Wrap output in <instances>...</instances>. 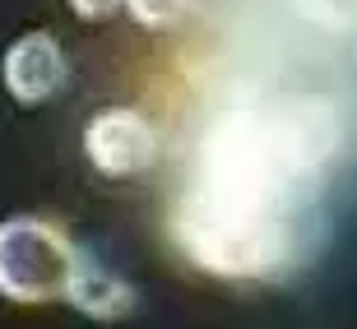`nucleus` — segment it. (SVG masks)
Returning <instances> with one entry per match:
<instances>
[{
	"mask_svg": "<svg viewBox=\"0 0 357 329\" xmlns=\"http://www.w3.org/2000/svg\"><path fill=\"white\" fill-rule=\"evenodd\" d=\"M66 302L75 306V311H84V316H93V320H121L126 311H135V292H130V283L116 278L102 260H93V255L79 250V269H75V283H70Z\"/></svg>",
	"mask_w": 357,
	"mask_h": 329,
	"instance_id": "39448f33",
	"label": "nucleus"
},
{
	"mask_svg": "<svg viewBox=\"0 0 357 329\" xmlns=\"http://www.w3.org/2000/svg\"><path fill=\"white\" fill-rule=\"evenodd\" d=\"M66 52L52 33H24L0 61V79L19 107H42L66 89Z\"/></svg>",
	"mask_w": 357,
	"mask_h": 329,
	"instance_id": "20e7f679",
	"label": "nucleus"
},
{
	"mask_svg": "<svg viewBox=\"0 0 357 329\" xmlns=\"http://www.w3.org/2000/svg\"><path fill=\"white\" fill-rule=\"evenodd\" d=\"M126 0H70V10L79 14V19H112Z\"/></svg>",
	"mask_w": 357,
	"mask_h": 329,
	"instance_id": "6e6552de",
	"label": "nucleus"
},
{
	"mask_svg": "<svg viewBox=\"0 0 357 329\" xmlns=\"http://www.w3.org/2000/svg\"><path fill=\"white\" fill-rule=\"evenodd\" d=\"M176 237L185 255L223 278H260L274 274L292 250L288 213L269 209H241V204H218V199L190 195L176 209Z\"/></svg>",
	"mask_w": 357,
	"mask_h": 329,
	"instance_id": "f257e3e1",
	"label": "nucleus"
},
{
	"mask_svg": "<svg viewBox=\"0 0 357 329\" xmlns=\"http://www.w3.org/2000/svg\"><path fill=\"white\" fill-rule=\"evenodd\" d=\"M84 153L102 176H139L158 158V130L135 107H107L84 125Z\"/></svg>",
	"mask_w": 357,
	"mask_h": 329,
	"instance_id": "7ed1b4c3",
	"label": "nucleus"
},
{
	"mask_svg": "<svg viewBox=\"0 0 357 329\" xmlns=\"http://www.w3.org/2000/svg\"><path fill=\"white\" fill-rule=\"evenodd\" d=\"M190 5H195V0H126L130 19H135V24H144V28H172V24H181L185 14H190Z\"/></svg>",
	"mask_w": 357,
	"mask_h": 329,
	"instance_id": "423d86ee",
	"label": "nucleus"
},
{
	"mask_svg": "<svg viewBox=\"0 0 357 329\" xmlns=\"http://www.w3.org/2000/svg\"><path fill=\"white\" fill-rule=\"evenodd\" d=\"M297 10L320 28H357V0H297Z\"/></svg>",
	"mask_w": 357,
	"mask_h": 329,
	"instance_id": "0eeeda50",
	"label": "nucleus"
},
{
	"mask_svg": "<svg viewBox=\"0 0 357 329\" xmlns=\"http://www.w3.org/2000/svg\"><path fill=\"white\" fill-rule=\"evenodd\" d=\"M79 269V246L47 218L0 223V297L19 306L61 302Z\"/></svg>",
	"mask_w": 357,
	"mask_h": 329,
	"instance_id": "f03ea898",
	"label": "nucleus"
}]
</instances>
